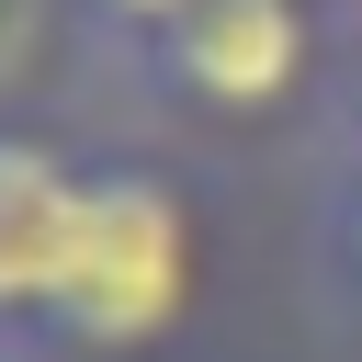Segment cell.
I'll return each instance as SVG.
<instances>
[{
  "mask_svg": "<svg viewBox=\"0 0 362 362\" xmlns=\"http://www.w3.org/2000/svg\"><path fill=\"white\" fill-rule=\"evenodd\" d=\"M215 272H226V215L204 158L158 136H90L45 362H170L204 328Z\"/></svg>",
  "mask_w": 362,
  "mask_h": 362,
  "instance_id": "cell-1",
  "label": "cell"
},
{
  "mask_svg": "<svg viewBox=\"0 0 362 362\" xmlns=\"http://www.w3.org/2000/svg\"><path fill=\"white\" fill-rule=\"evenodd\" d=\"M328 79L339 11L305 0H192L124 68V90H147V113L192 136H328Z\"/></svg>",
  "mask_w": 362,
  "mask_h": 362,
  "instance_id": "cell-2",
  "label": "cell"
},
{
  "mask_svg": "<svg viewBox=\"0 0 362 362\" xmlns=\"http://www.w3.org/2000/svg\"><path fill=\"white\" fill-rule=\"evenodd\" d=\"M79 158L90 136L0 102V362H45L68 238H79Z\"/></svg>",
  "mask_w": 362,
  "mask_h": 362,
  "instance_id": "cell-3",
  "label": "cell"
},
{
  "mask_svg": "<svg viewBox=\"0 0 362 362\" xmlns=\"http://www.w3.org/2000/svg\"><path fill=\"white\" fill-rule=\"evenodd\" d=\"M305 317L339 362H362V158L317 147L305 181Z\"/></svg>",
  "mask_w": 362,
  "mask_h": 362,
  "instance_id": "cell-4",
  "label": "cell"
},
{
  "mask_svg": "<svg viewBox=\"0 0 362 362\" xmlns=\"http://www.w3.org/2000/svg\"><path fill=\"white\" fill-rule=\"evenodd\" d=\"M45 11L79 34V57H102V68L124 79V68H136V57H147V45L192 11V0H45Z\"/></svg>",
  "mask_w": 362,
  "mask_h": 362,
  "instance_id": "cell-5",
  "label": "cell"
},
{
  "mask_svg": "<svg viewBox=\"0 0 362 362\" xmlns=\"http://www.w3.org/2000/svg\"><path fill=\"white\" fill-rule=\"evenodd\" d=\"M317 147H351L362 158V0L339 11V79H328V136Z\"/></svg>",
  "mask_w": 362,
  "mask_h": 362,
  "instance_id": "cell-6",
  "label": "cell"
},
{
  "mask_svg": "<svg viewBox=\"0 0 362 362\" xmlns=\"http://www.w3.org/2000/svg\"><path fill=\"white\" fill-rule=\"evenodd\" d=\"M305 11H351V0H305Z\"/></svg>",
  "mask_w": 362,
  "mask_h": 362,
  "instance_id": "cell-7",
  "label": "cell"
}]
</instances>
